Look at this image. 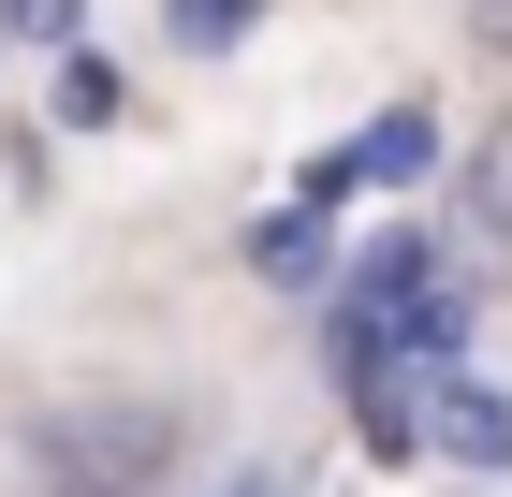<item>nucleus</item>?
I'll use <instances>...</instances> for the list:
<instances>
[{
	"label": "nucleus",
	"mask_w": 512,
	"mask_h": 497,
	"mask_svg": "<svg viewBox=\"0 0 512 497\" xmlns=\"http://www.w3.org/2000/svg\"><path fill=\"white\" fill-rule=\"evenodd\" d=\"M176 454H191V424L161 395H59L30 424V497H161Z\"/></svg>",
	"instance_id": "nucleus-1"
},
{
	"label": "nucleus",
	"mask_w": 512,
	"mask_h": 497,
	"mask_svg": "<svg viewBox=\"0 0 512 497\" xmlns=\"http://www.w3.org/2000/svg\"><path fill=\"white\" fill-rule=\"evenodd\" d=\"M425 147H439V117L395 103V117H366L337 161H308V191H410V176H425Z\"/></svg>",
	"instance_id": "nucleus-2"
},
{
	"label": "nucleus",
	"mask_w": 512,
	"mask_h": 497,
	"mask_svg": "<svg viewBox=\"0 0 512 497\" xmlns=\"http://www.w3.org/2000/svg\"><path fill=\"white\" fill-rule=\"evenodd\" d=\"M425 439H439V454H469V468H512V410H498V395H483V381H439Z\"/></svg>",
	"instance_id": "nucleus-3"
},
{
	"label": "nucleus",
	"mask_w": 512,
	"mask_h": 497,
	"mask_svg": "<svg viewBox=\"0 0 512 497\" xmlns=\"http://www.w3.org/2000/svg\"><path fill=\"white\" fill-rule=\"evenodd\" d=\"M249 264H264V278H308L322 234H308V220H264V234H249Z\"/></svg>",
	"instance_id": "nucleus-4"
},
{
	"label": "nucleus",
	"mask_w": 512,
	"mask_h": 497,
	"mask_svg": "<svg viewBox=\"0 0 512 497\" xmlns=\"http://www.w3.org/2000/svg\"><path fill=\"white\" fill-rule=\"evenodd\" d=\"M469 220H483V234H512V132L483 147V176H469Z\"/></svg>",
	"instance_id": "nucleus-5"
},
{
	"label": "nucleus",
	"mask_w": 512,
	"mask_h": 497,
	"mask_svg": "<svg viewBox=\"0 0 512 497\" xmlns=\"http://www.w3.org/2000/svg\"><path fill=\"white\" fill-rule=\"evenodd\" d=\"M0 15H15L30 44H59V30H74V0H0Z\"/></svg>",
	"instance_id": "nucleus-6"
},
{
	"label": "nucleus",
	"mask_w": 512,
	"mask_h": 497,
	"mask_svg": "<svg viewBox=\"0 0 512 497\" xmlns=\"http://www.w3.org/2000/svg\"><path fill=\"white\" fill-rule=\"evenodd\" d=\"M235 15H249V0H176V30H205V44L235 30Z\"/></svg>",
	"instance_id": "nucleus-7"
},
{
	"label": "nucleus",
	"mask_w": 512,
	"mask_h": 497,
	"mask_svg": "<svg viewBox=\"0 0 512 497\" xmlns=\"http://www.w3.org/2000/svg\"><path fill=\"white\" fill-rule=\"evenodd\" d=\"M469 15H483V44H512V0H469Z\"/></svg>",
	"instance_id": "nucleus-8"
},
{
	"label": "nucleus",
	"mask_w": 512,
	"mask_h": 497,
	"mask_svg": "<svg viewBox=\"0 0 512 497\" xmlns=\"http://www.w3.org/2000/svg\"><path fill=\"white\" fill-rule=\"evenodd\" d=\"M249 497H264V483H249Z\"/></svg>",
	"instance_id": "nucleus-9"
}]
</instances>
